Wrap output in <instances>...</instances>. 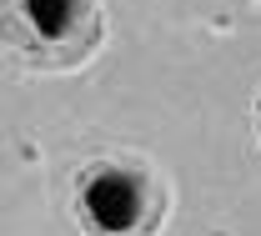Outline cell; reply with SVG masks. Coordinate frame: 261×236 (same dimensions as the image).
<instances>
[{"label":"cell","mask_w":261,"mask_h":236,"mask_svg":"<svg viewBox=\"0 0 261 236\" xmlns=\"http://www.w3.org/2000/svg\"><path fill=\"white\" fill-rule=\"evenodd\" d=\"M166 201L161 171L141 156H96L70 186V211L86 236H156Z\"/></svg>","instance_id":"cell-1"},{"label":"cell","mask_w":261,"mask_h":236,"mask_svg":"<svg viewBox=\"0 0 261 236\" xmlns=\"http://www.w3.org/2000/svg\"><path fill=\"white\" fill-rule=\"evenodd\" d=\"M256 136H261V96H256Z\"/></svg>","instance_id":"cell-3"},{"label":"cell","mask_w":261,"mask_h":236,"mask_svg":"<svg viewBox=\"0 0 261 236\" xmlns=\"http://www.w3.org/2000/svg\"><path fill=\"white\" fill-rule=\"evenodd\" d=\"M100 40V0H0V45L25 70H81Z\"/></svg>","instance_id":"cell-2"}]
</instances>
